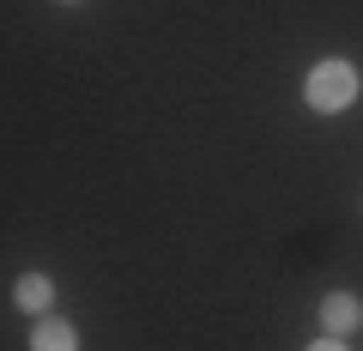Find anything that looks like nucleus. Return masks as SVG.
Listing matches in <instances>:
<instances>
[{
	"label": "nucleus",
	"mask_w": 363,
	"mask_h": 351,
	"mask_svg": "<svg viewBox=\"0 0 363 351\" xmlns=\"http://www.w3.org/2000/svg\"><path fill=\"white\" fill-rule=\"evenodd\" d=\"M309 351H345V339H321V345H309Z\"/></svg>",
	"instance_id": "obj_5"
},
{
	"label": "nucleus",
	"mask_w": 363,
	"mask_h": 351,
	"mask_svg": "<svg viewBox=\"0 0 363 351\" xmlns=\"http://www.w3.org/2000/svg\"><path fill=\"white\" fill-rule=\"evenodd\" d=\"M30 351H79V333L67 321H37V333H30Z\"/></svg>",
	"instance_id": "obj_4"
},
{
	"label": "nucleus",
	"mask_w": 363,
	"mask_h": 351,
	"mask_svg": "<svg viewBox=\"0 0 363 351\" xmlns=\"http://www.w3.org/2000/svg\"><path fill=\"white\" fill-rule=\"evenodd\" d=\"M303 97H309V109H321V116L345 109L351 97H357V67L351 61H321L309 79H303Z\"/></svg>",
	"instance_id": "obj_1"
},
{
	"label": "nucleus",
	"mask_w": 363,
	"mask_h": 351,
	"mask_svg": "<svg viewBox=\"0 0 363 351\" xmlns=\"http://www.w3.org/2000/svg\"><path fill=\"white\" fill-rule=\"evenodd\" d=\"M13 303H18V309H25V315H43V309H49V303H55V285H49V279H43V273H25V279H18V285H13Z\"/></svg>",
	"instance_id": "obj_3"
},
{
	"label": "nucleus",
	"mask_w": 363,
	"mask_h": 351,
	"mask_svg": "<svg viewBox=\"0 0 363 351\" xmlns=\"http://www.w3.org/2000/svg\"><path fill=\"white\" fill-rule=\"evenodd\" d=\"M321 327H327V339H345V333H357V327H363V303L351 297V291H333V297L321 303Z\"/></svg>",
	"instance_id": "obj_2"
}]
</instances>
